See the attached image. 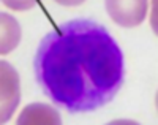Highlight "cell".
Instances as JSON below:
<instances>
[{
    "label": "cell",
    "instance_id": "obj_7",
    "mask_svg": "<svg viewBox=\"0 0 158 125\" xmlns=\"http://www.w3.org/2000/svg\"><path fill=\"white\" fill-rule=\"evenodd\" d=\"M109 123H112V125H138V122L136 120H131V119H115V120H111Z\"/></svg>",
    "mask_w": 158,
    "mask_h": 125
},
{
    "label": "cell",
    "instance_id": "obj_4",
    "mask_svg": "<svg viewBox=\"0 0 158 125\" xmlns=\"http://www.w3.org/2000/svg\"><path fill=\"white\" fill-rule=\"evenodd\" d=\"M19 125L24 123H60V116L59 113L51 108L48 105H30V106H25L22 109V113L18 119Z\"/></svg>",
    "mask_w": 158,
    "mask_h": 125
},
{
    "label": "cell",
    "instance_id": "obj_8",
    "mask_svg": "<svg viewBox=\"0 0 158 125\" xmlns=\"http://www.w3.org/2000/svg\"><path fill=\"white\" fill-rule=\"evenodd\" d=\"M152 29L156 33V3H153V15H152Z\"/></svg>",
    "mask_w": 158,
    "mask_h": 125
},
{
    "label": "cell",
    "instance_id": "obj_3",
    "mask_svg": "<svg viewBox=\"0 0 158 125\" xmlns=\"http://www.w3.org/2000/svg\"><path fill=\"white\" fill-rule=\"evenodd\" d=\"M111 18L123 27H136L147 13V2H106Z\"/></svg>",
    "mask_w": 158,
    "mask_h": 125
},
{
    "label": "cell",
    "instance_id": "obj_9",
    "mask_svg": "<svg viewBox=\"0 0 158 125\" xmlns=\"http://www.w3.org/2000/svg\"><path fill=\"white\" fill-rule=\"evenodd\" d=\"M60 5H79V3H82V2H59Z\"/></svg>",
    "mask_w": 158,
    "mask_h": 125
},
{
    "label": "cell",
    "instance_id": "obj_1",
    "mask_svg": "<svg viewBox=\"0 0 158 125\" xmlns=\"http://www.w3.org/2000/svg\"><path fill=\"white\" fill-rule=\"evenodd\" d=\"M68 30L73 40L67 41L62 32H57L60 38L57 41L51 35L48 37L41 45L44 49L38 52L36 67H67L70 75L48 86L44 89L46 93L71 111L94 109L98 105L84 75H90L104 92L112 97L123 78L122 54L108 32L98 27V24L73 21L68 24Z\"/></svg>",
    "mask_w": 158,
    "mask_h": 125
},
{
    "label": "cell",
    "instance_id": "obj_6",
    "mask_svg": "<svg viewBox=\"0 0 158 125\" xmlns=\"http://www.w3.org/2000/svg\"><path fill=\"white\" fill-rule=\"evenodd\" d=\"M3 3L13 10H29L35 5V2H3Z\"/></svg>",
    "mask_w": 158,
    "mask_h": 125
},
{
    "label": "cell",
    "instance_id": "obj_5",
    "mask_svg": "<svg viewBox=\"0 0 158 125\" xmlns=\"http://www.w3.org/2000/svg\"><path fill=\"white\" fill-rule=\"evenodd\" d=\"M19 40H21V27L18 21L6 13H2V48H0V52L2 54L11 52V49H15L19 45Z\"/></svg>",
    "mask_w": 158,
    "mask_h": 125
},
{
    "label": "cell",
    "instance_id": "obj_2",
    "mask_svg": "<svg viewBox=\"0 0 158 125\" xmlns=\"http://www.w3.org/2000/svg\"><path fill=\"white\" fill-rule=\"evenodd\" d=\"M2 70V109H0V122H6L13 116V111L16 109L21 100V90H19V76L8 62L0 63Z\"/></svg>",
    "mask_w": 158,
    "mask_h": 125
}]
</instances>
